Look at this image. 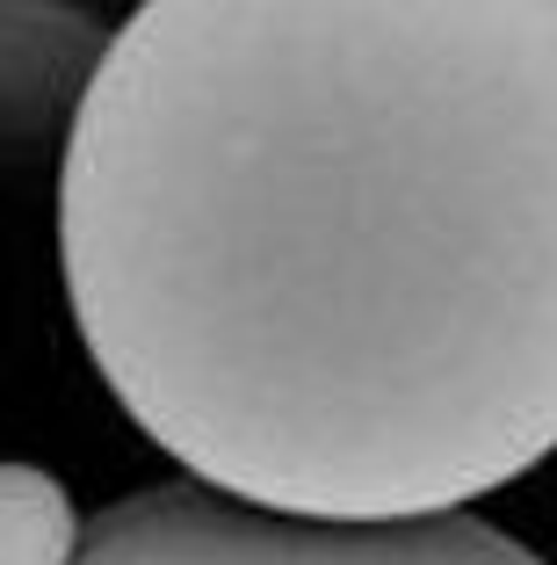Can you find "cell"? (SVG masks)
I'll use <instances>...</instances> for the list:
<instances>
[{
  "instance_id": "cell-1",
  "label": "cell",
  "mask_w": 557,
  "mask_h": 565,
  "mask_svg": "<svg viewBox=\"0 0 557 565\" xmlns=\"http://www.w3.org/2000/svg\"><path fill=\"white\" fill-rule=\"evenodd\" d=\"M58 276L152 449L254 508L457 515L557 457V0H138Z\"/></svg>"
},
{
  "instance_id": "cell-3",
  "label": "cell",
  "mask_w": 557,
  "mask_h": 565,
  "mask_svg": "<svg viewBox=\"0 0 557 565\" xmlns=\"http://www.w3.org/2000/svg\"><path fill=\"white\" fill-rule=\"evenodd\" d=\"M109 36L81 0H0V174L66 152Z\"/></svg>"
},
{
  "instance_id": "cell-2",
  "label": "cell",
  "mask_w": 557,
  "mask_h": 565,
  "mask_svg": "<svg viewBox=\"0 0 557 565\" xmlns=\"http://www.w3.org/2000/svg\"><path fill=\"white\" fill-rule=\"evenodd\" d=\"M73 565H543L528 544L478 515L326 522L254 508L203 479H167L87 515Z\"/></svg>"
},
{
  "instance_id": "cell-4",
  "label": "cell",
  "mask_w": 557,
  "mask_h": 565,
  "mask_svg": "<svg viewBox=\"0 0 557 565\" xmlns=\"http://www.w3.org/2000/svg\"><path fill=\"white\" fill-rule=\"evenodd\" d=\"M87 544V515L44 465L0 457V565H73Z\"/></svg>"
}]
</instances>
